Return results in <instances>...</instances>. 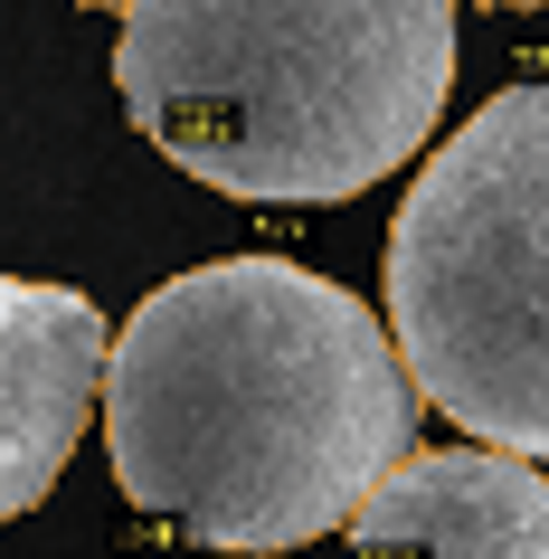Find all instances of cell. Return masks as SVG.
Masks as SVG:
<instances>
[{
  "label": "cell",
  "instance_id": "7a4b0ae2",
  "mask_svg": "<svg viewBox=\"0 0 549 559\" xmlns=\"http://www.w3.org/2000/svg\"><path fill=\"white\" fill-rule=\"evenodd\" d=\"M115 86L228 200H350L445 123L455 0H123Z\"/></svg>",
  "mask_w": 549,
  "mask_h": 559
},
{
  "label": "cell",
  "instance_id": "5b68a950",
  "mask_svg": "<svg viewBox=\"0 0 549 559\" xmlns=\"http://www.w3.org/2000/svg\"><path fill=\"white\" fill-rule=\"evenodd\" d=\"M105 380V313L76 285L0 275V522L67 474Z\"/></svg>",
  "mask_w": 549,
  "mask_h": 559
},
{
  "label": "cell",
  "instance_id": "277c9868",
  "mask_svg": "<svg viewBox=\"0 0 549 559\" xmlns=\"http://www.w3.org/2000/svg\"><path fill=\"white\" fill-rule=\"evenodd\" d=\"M360 559H549V474L502 445H445L379 474L350 502Z\"/></svg>",
  "mask_w": 549,
  "mask_h": 559
},
{
  "label": "cell",
  "instance_id": "3957f363",
  "mask_svg": "<svg viewBox=\"0 0 549 559\" xmlns=\"http://www.w3.org/2000/svg\"><path fill=\"white\" fill-rule=\"evenodd\" d=\"M379 295L407 389L549 465V76L502 86L417 162Z\"/></svg>",
  "mask_w": 549,
  "mask_h": 559
},
{
  "label": "cell",
  "instance_id": "6da1fadb",
  "mask_svg": "<svg viewBox=\"0 0 549 559\" xmlns=\"http://www.w3.org/2000/svg\"><path fill=\"white\" fill-rule=\"evenodd\" d=\"M95 399L123 502L247 559L342 531L427 408L389 323L294 257H218L152 285Z\"/></svg>",
  "mask_w": 549,
  "mask_h": 559
},
{
  "label": "cell",
  "instance_id": "8992f818",
  "mask_svg": "<svg viewBox=\"0 0 549 559\" xmlns=\"http://www.w3.org/2000/svg\"><path fill=\"white\" fill-rule=\"evenodd\" d=\"M76 10H123V0H76Z\"/></svg>",
  "mask_w": 549,
  "mask_h": 559
}]
</instances>
